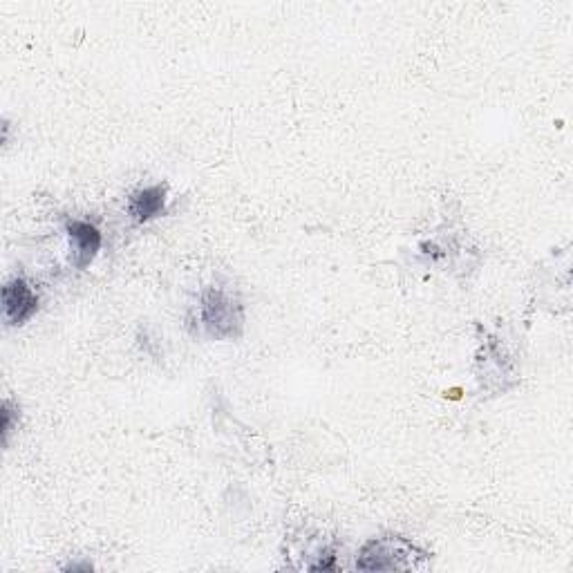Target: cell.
Instances as JSON below:
<instances>
[{
	"instance_id": "cell-6",
	"label": "cell",
	"mask_w": 573,
	"mask_h": 573,
	"mask_svg": "<svg viewBox=\"0 0 573 573\" xmlns=\"http://www.w3.org/2000/svg\"><path fill=\"white\" fill-rule=\"evenodd\" d=\"M14 403L12 401H5L3 403V441L7 444V439H9V432H12L14 428Z\"/></svg>"
},
{
	"instance_id": "cell-5",
	"label": "cell",
	"mask_w": 573,
	"mask_h": 573,
	"mask_svg": "<svg viewBox=\"0 0 573 573\" xmlns=\"http://www.w3.org/2000/svg\"><path fill=\"white\" fill-rule=\"evenodd\" d=\"M166 206V186H150L130 197L128 211L135 222H148L157 218Z\"/></svg>"
},
{
	"instance_id": "cell-2",
	"label": "cell",
	"mask_w": 573,
	"mask_h": 573,
	"mask_svg": "<svg viewBox=\"0 0 573 573\" xmlns=\"http://www.w3.org/2000/svg\"><path fill=\"white\" fill-rule=\"evenodd\" d=\"M419 549L403 538L372 540L363 547L359 558V569L363 571H394L415 567V556Z\"/></svg>"
},
{
	"instance_id": "cell-4",
	"label": "cell",
	"mask_w": 573,
	"mask_h": 573,
	"mask_svg": "<svg viewBox=\"0 0 573 573\" xmlns=\"http://www.w3.org/2000/svg\"><path fill=\"white\" fill-rule=\"evenodd\" d=\"M68 236L72 242L74 265L79 269H86L92 260H95L97 251L101 249V233L97 227L88 222L72 220L68 222Z\"/></svg>"
},
{
	"instance_id": "cell-1",
	"label": "cell",
	"mask_w": 573,
	"mask_h": 573,
	"mask_svg": "<svg viewBox=\"0 0 573 573\" xmlns=\"http://www.w3.org/2000/svg\"><path fill=\"white\" fill-rule=\"evenodd\" d=\"M202 321L213 338H236L242 332V307L222 289H209L202 298Z\"/></svg>"
},
{
	"instance_id": "cell-3",
	"label": "cell",
	"mask_w": 573,
	"mask_h": 573,
	"mask_svg": "<svg viewBox=\"0 0 573 573\" xmlns=\"http://www.w3.org/2000/svg\"><path fill=\"white\" fill-rule=\"evenodd\" d=\"M39 309V296L34 294L30 283L23 278H14L3 287V318L7 325H23Z\"/></svg>"
}]
</instances>
